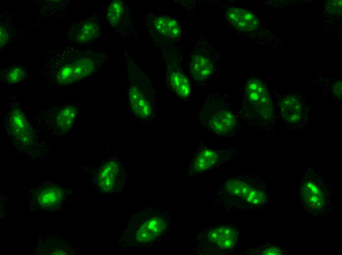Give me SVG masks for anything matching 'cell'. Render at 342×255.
Here are the masks:
<instances>
[{
	"label": "cell",
	"mask_w": 342,
	"mask_h": 255,
	"mask_svg": "<svg viewBox=\"0 0 342 255\" xmlns=\"http://www.w3.org/2000/svg\"><path fill=\"white\" fill-rule=\"evenodd\" d=\"M104 48L73 46L50 48L41 56L42 90L71 86L97 74L110 61Z\"/></svg>",
	"instance_id": "6da1fadb"
},
{
	"label": "cell",
	"mask_w": 342,
	"mask_h": 255,
	"mask_svg": "<svg viewBox=\"0 0 342 255\" xmlns=\"http://www.w3.org/2000/svg\"><path fill=\"white\" fill-rule=\"evenodd\" d=\"M216 204L224 211L259 212L270 198L267 182L259 174L241 172L225 177L215 188Z\"/></svg>",
	"instance_id": "7a4b0ae2"
},
{
	"label": "cell",
	"mask_w": 342,
	"mask_h": 255,
	"mask_svg": "<svg viewBox=\"0 0 342 255\" xmlns=\"http://www.w3.org/2000/svg\"><path fill=\"white\" fill-rule=\"evenodd\" d=\"M239 117L253 129L276 135L274 100L266 81L256 76L248 77L242 88Z\"/></svg>",
	"instance_id": "3957f363"
},
{
	"label": "cell",
	"mask_w": 342,
	"mask_h": 255,
	"mask_svg": "<svg viewBox=\"0 0 342 255\" xmlns=\"http://www.w3.org/2000/svg\"><path fill=\"white\" fill-rule=\"evenodd\" d=\"M124 57L129 111L134 117L143 123H152L157 117V97L154 87L130 54L124 51Z\"/></svg>",
	"instance_id": "277c9868"
},
{
	"label": "cell",
	"mask_w": 342,
	"mask_h": 255,
	"mask_svg": "<svg viewBox=\"0 0 342 255\" xmlns=\"http://www.w3.org/2000/svg\"><path fill=\"white\" fill-rule=\"evenodd\" d=\"M4 112V130L17 150L30 155L45 151L46 143L41 138L40 131L15 95L9 98Z\"/></svg>",
	"instance_id": "5b68a950"
},
{
	"label": "cell",
	"mask_w": 342,
	"mask_h": 255,
	"mask_svg": "<svg viewBox=\"0 0 342 255\" xmlns=\"http://www.w3.org/2000/svg\"><path fill=\"white\" fill-rule=\"evenodd\" d=\"M299 181L301 205L307 214L326 219L334 210V188L322 174L309 167L305 169Z\"/></svg>",
	"instance_id": "8992f818"
},
{
	"label": "cell",
	"mask_w": 342,
	"mask_h": 255,
	"mask_svg": "<svg viewBox=\"0 0 342 255\" xmlns=\"http://www.w3.org/2000/svg\"><path fill=\"white\" fill-rule=\"evenodd\" d=\"M198 115L202 127L218 138L233 136L241 127L239 116L220 92H214L206 97Z\"/></svg>",
	"instance_id": "52a82bcc"
},
{
	"label": "cell",
	"mask_w": 342,
	"mask_h": 255,
	"mask_svg": "<svg viewBox=\"0 0 342 255\" xmlns=\"http://www.w3.org/2000/svg\"><path fill=\"white\" fill-rule=\"evenodd\" d=\"M240 231L233 224L225 222L203 224L197 228L193 239L199 255H229L240 240Z\"/></svg>",
	"instance_id": "ba28073f"
},
{
	"label": "cell",
	"mask_w": 342,
	"mask_h": 255,
	"mask_svg": "<svg viewBox=\"0 0 342 255\" xmlns=\"http://www.w3.org/2000/svg\"><path fill=\"white\" fill-rule=\"evenodd\" d=\"M82 104L62 103L38 111L35 125L40 131L55 137H62L72 131L79 116Z\"/></svg>",
	"instance_id": "9c48e42d"
},
{
	"label": "cell",
	"mask_w": 342,
	"mask_h": 255,
	"mask_svg": "<svg viewBox=\"0 0 342 255\" xmlns=\"http://www.w3.org/2000/svg\"><path fill=\"white\" fill-rule=\"evenodd\" d=\"M222 52L206 35H201L194 46L189 61L190 77L197 82L211 78L218 69Z\"/></svg>",
	"instance_id": "30bf717a"
},
{
	"label": "cell",
	"mask_w": 342,
	"mask_h": 255,
	"mask_svg": "<svg viewBox=\"0 0 342 255\" xmlns=\"http://www.w3.org/2000/svg\"><path fill=\"white\" fill-rule=\"evenodd\" d=\"M161 46L166 64V81L168 88L181 100L188 99L191 93L189 77L181 66V46L173 43L158 44Z\"/></svg>",
	"instance_id": "8fae6325"
},
{
	"label": "cell",
	"mask_w": 342,
	"mask_h": 255,
	"mask_svg": "<svg viewBox=\"0 0 342 255\" xmlns=\"http://www.w3.org/2000/svg\"><path fill=\"white\" fill-rule=\"evenodd\" d=\"M134 230L135 241L142 245L156 244L163 240L172 230V215L160 207L152 208Z\"/></svg>",
	"instance_id": "7c38bea8"
},
{
	"label": "cell",
	"mask_w": 342,
	"mask_h": 255,
	"mask_svg": "<svg viewBox=\"0 0 342 255\" xmlns=\"http://www.w3.org/2000/svg\"><path fill=\"white\" fill-rule=\"evenodd\" d=\"M274 102L278 121L291 130L306 127L311 118V112L304 97L299 92H291L279 96Z\"/></svg>",
	"instance_id": "4fadbf2b"
},
{
	"label": "cell",
	"mask_w": 342,
	"mask_h": 255,
	"mask_svg": "<svg viewBox=\"0 0 342 255\" xmlns=\"http://www.w3.org/2000/svg\"><path fill=\"white\" fill-rule=\"evenodd\" d=\"M224 25L230 29L257 42L266 41L267 29L252 11L234 6H227L222 11Z\"/></svg>",
	"instance_id": "5bb4252c"
},
{
	"label": "cell",
	"mask_w": 342,
	"mask_h": 255,
	"mask_svg": "<svg viewBox=\"0 0 342 255\" xmlns=\"http://www.w3.org/2000/svg\"><path fill=\"white\" fill-rule=\"evenodd\" d=\"M103 14L94 12L75 20L64 32L69 45L83 48L96 42L103 35Z\"/></svg>",
	"instance_id": "9a60e30c"
},
{
	"label": "cell",
	"mask_w": 342,
	"mask_h": 255,
	"mask_svg": "<svg viewBox=\"0 0 342 255\" xmlns=\"http://www.w3.org/2000/svg\"><path fill=\"white\" fill-rule=\"evenodd\" d=\"M240 151L238 146L216 150L200 143L191 159L188 176L191 177L207 173L239 154Z\"/></svg>",
	"instance_id": "2e32d148"
},
{
	"label": "cell",
	"mask_w": 342,
	"mask_h": 255,
	"mask_svg": "<svg viewBox=\"0 0 342 255\" xmlns=\"http://www.w3.org/2000/svg\"><path fill=\"white\" fill-rule=\"evenodd\" d=\"M103 22L122 39L132 38L137 33L129 7L121 0H113L105 6Z\"/></svg>",
	"instance_id": "e0dca14e"
},
{
	"label": "cell",
	"mask_w": 342,
	"mask_h": 255,
	"mask_svg": "<svg viewBox=\"0 0 342 255\" xmlns=\"http://www.w3.org/2000/svg\"><path fill=\"white\" fill-rule=\"evenodd\" d=\"M126 173L121 160L116 156L104 160L96 168L93 179L99 189L111 193L123 186Z\"/></svg>",
	"instance_id": "ac0fdd59"
},
{
	"label": "cell",
	"mask_w": 342,
	"mask_h": 255,
	"mask_svg": "<svg viewBox=\"0 0 342 255\" xmlns=\"http://www.w3.org/2000/svg\"><path fill=\"white\" fill-rule=\"evenodd\" d=\"M148 29L154 34L157 41H168L173 43L182 34V27L178 21L172 16L151 13L146 18Z\"/></svg>",
	"instance_id": "d6986e66"
},
{
	"label": "cell",
	"mask_w": 342,
	"mask_h": 255,
	"mask_svg": "<svg viewBox=\"0 0 342 255\" xmlns=\"http://www.w3.org/2000/svg\"><path fill=\"white\" fill-rule=\"evenodd\" d=\"M19 13L8 10L0 13V50L6 48L14 50L18 37H23V30L19 26Z\"/></svg>",
	"instance_id": "ffe728a7"
},
{
	"label": "cell",
	"mask_w": 342,
	"mask_h": 255,
	"mask_svg": "<svg viewBox=\"0 0 342 255\" xmlns=\"http://www.w3.org/2000/svg\"><path fill=\"white\" fill-rule=\"evenodd\" d=\"M38 9V14L35 18L32 27H37L41 22L47 19L59 20L66 15L70 1L63 0H34Z\"/></svg>",
	"instance_id": "44dd1931"
},
{
	"label": "cell",
	"mask_w": 342,
	"mask_h": 255,
	"mask_svg": "<svg viewBox=\"0 0 342 255\" xmlns=\"http://www.w3.org/2000/svg\"><path fill=\"white\" fill-rule=\"evenodd\" d=\"M64 190L57 184L50 183L38 189L34 196L37 205L47 209L55 208L62 203Z\"/></svg>",
	"instance_id": "7402d4cb"
},
{
	"label": "cell",
	"mask_w": 342,
	"mask_h": 255,
	"mask_svg": "<svg viewBox=\"0 0 342 255\" xmlns=\"http://www.w3.org/2000/svg\"><path fill=\"white\" fill-rule=\"evenodd\" d=\"M30 75L21 65H0V80L6 86H18L27 81Z\"/></svg>",
	"instance_id": "603a6c76"
},
{
	"label": "cell",
	"mask_w": 342,
	"mask_h": 255,
	"mask_svg": "<svg viewBox=\"0 0 342 255\" xmlns=\"http://www.w3.org/2000/svg\"><path fill=\"white\" fill-rule=\"evenodd\" d=\"M248 252L249 255H283L285 248L279 245H263L256 248H252Z\"/></svg>",
	"instance_id": "cb8c5ba5"
}]
</instances>
